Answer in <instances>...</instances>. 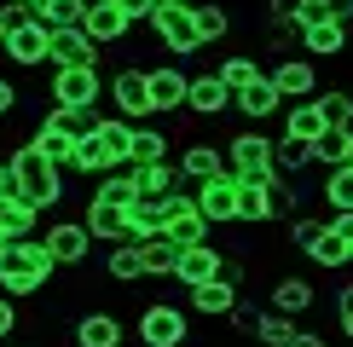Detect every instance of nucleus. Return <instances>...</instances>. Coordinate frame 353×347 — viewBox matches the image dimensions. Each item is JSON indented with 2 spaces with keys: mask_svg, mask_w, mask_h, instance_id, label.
Here are the masks:
<instances>
[{
  "mask_svg": "<svg viewBox=\"0 0 353 347\" xmlns=\"http://www.w3.org/2000/svg\"><path fill=\"white\" fill-rule=\"evenodd\" d=\"M313 162L319 168H347L353 162V134L347 127H325V134L313 139Z\"/></svg>",
  "mask_w": 353,
  "mask_h": 347,
  "instance_id": "28",
  "label": "nucleus"
},
{
  "mask_svg": "<svg viewBox=\"0 0 353 347\" xmlns=\"http://www.w3.org/2000/svg\"><path fill=\"white\" fill-rule=\"evenodd\" d=\"M330 214H353V162L347 168H325V185H319Z\"/></svg>",
  "mask_w": 353,
  "mask_h": 347,
  "instance_id": "30",
  "label": "nucleus"
},
{
  "mask_svg": "<svg viewBox=\"0 0 353 347\" xmlns=\"http://www.w3.org/2000/svg\"><path fill=\"white\" fill-rule=\"evenodd\" d=\"M336 6V23H353V0H330Z\"/></svg>",
  "mask_w": 353,
  "mask_h": 347,
  "instance_id": "51",
  "label": "nucleus"
},
{
  "mask_svg": "<svg viewBox=\"0 0 353 347\" xmlns=\"http://www.w3.org/2000/svg\"><path fill=\"white\" fill-rule=\"evenodd\" d=\"M342 47H347V23L301 29V52H307V58H342Z\"/></svg>",
  "mask_w": 353,
  "mask_h": 347,
  "instance_id": "29",
  "label": "nucleus"
},
{
  "mask_svg": "<svg viewBox=\"0 0 353 347\" xmlns=\"http://www.w3.org/2000/svg\"><path fill=\"white\" fill-rule=\"evenodd\" d=\"M197 6V29H203V47H220V41L232 35V12L220 6V0H191Z\"/></svg>",
  "mask_w": 353,
  "mask_h": 347,
  "instance_id": "33",
  "label": "nucleus"
},
{
  "mask_svg": "<svg viewBox=\"0 0 353 347\" xmlns=\"http://www.w3.org/2000/svg\"><path fill=\"white\" fill-rule=\"evenodd\" d=\"M313 105H319V116H325V127H353V93L347 87H325Z\"/></svg>",
  "mask_w": 353,
  "mask_h": 347,
  "instance_id": "35",
  "label": "nucleus"
},
{
  "mask_svg": "<svg viewBox=\"0 0 353 347\" xmlns=\"http://www.w3.org/2000/svg\"><path fill=\"white\" fill-rule=\"evenodd\" d=\"M52 272H58V260L47 255L41 238H23V243H6V249H0V289H6L12 301L41 295V289L52 284Z\"/></svg>",
  "mask_w": 353,
  "mask_h": 347,
  "instance_id": "2",
  "label": "nucleus"
},
{
  "mask_svg": "<svg viewBox=\"0 0 353 347\" xmlns=\"http://www.w3.org/2000/svg\"><path fill=\"white\" fill-rule=\"evenodd\" d=\"M226 324L238 330V336H255V330H261V307H255V301H238V307L226 313Z\"/></svg>",
  "mask_w": 353,
  "mask_h": 347,
  "instance_id": "42",
  "label": "nucleus"
},
{
  "mask_svg": "<svg viewBox=\"0 0 353 347\" xmlns=\"http://www.w3.org/2000/svg\"><path fill=\"white\" fill-rule=\"evenodd\" d=\"M105 272H110V284H139V278H151V272H145V249H139V243H110V249H105Z\"/></svg>",
  "mask_w": 353,
  "mask_h": 347,
  "instance_id": "26",
  "label": "nucleus"
},
{
  "mask_svg": "<svg viewBox=\"0 0 353 347\" xmlns=\"http://www.w3.org/2000/svg\"><path fill=\"white\" fill-rule=\"evenodd\" d=\"M325 226H330V214H325V220H313V214H301V220H290V243H296V249H313V238H319Z\"/></svg>",
  "mask_w": 353,
  "mask_h": 347,
  "instance_id": "41",
  "label": "nucleus"
},
{
  "mask_svg": "<svg viewBox=\"0 0 353 347\" xmlns=\"http://www.w3.org/2000/svg\"><path fill=\"white\" fill-rule=\"evenodd\" d=\"M134 174H139V202H168L174 191H185L180 162H151V168H134Z\"/></svg>",
  "mask_w": 353,
  "mask_h": 347,
  "instance_id": "23",
  "label": "nucleus"
},
{
  "mask_svg": "<svg viewBox=\"0 0 353 347\" xmlns=\"http://www.w3.org/2000/svg\"><path fill=\"white\" fill-rule=\"evenodd\" d=\"M0 52H6L18 70L47 64V52H52V23H41V12H35V18H23V23H12L6 41H0Z\"/></svg>",
  "mask_w": 353,
  "mask_h": 347,
  "instance_id": "8",
  "label": "nucleus"
},
{
  "mask_svg": "<svg viewBox=\"0 0 353 347\" xmlns=\"http://www.w3.org/2000/svg\"><path fill=\"white\" fill-rule=\"evenodd\" d=\"M191 191H197V209H203L209 226H232L243 214V180L238 174H220V180H209V185H191Z\"/></svg>",
  "mask_w": 353,
  "mask_h": 347,
  "instance_id": "11",
  "label": "nucleus"
},
{
  "mask_svg": "<svg viewBox=\"0 0 353 347\" xmlns=\"http://www.w3.org/2000/svg\"><path fill=\"white\" fill-rule=\"evenodd\" d=\"M139 249H145V272H151V278H174V266H180V243H168V238H145Z\"/></svg>",
  "mask_w": 353,
  "mask_h": 347,
  "instance_id": "36",
  "label": "nucleus"
},
{
  "mask_svg": "<svg viewBox=\"0 0 353 347\" xmlns=\"http://www.w3.org/2000/svg\"><path fill=\"white\" fill-rule=\"evenodd\" d=\"M296 330H301V324H296L290 313H272V307H267V313H261L255 341H261V347H290V336H296Z\"/></svg>",
  "mask_w": 353,
  "mask_h": 347,
  "instance_id": "39",
  "label": "nucleus"
},
{
  "mask_svg": "<svg viewBox=\"0 0 353 347\" xmlns=\"http://www.w3.org/2000/svg\"><path fill=\"white\" fill-rule=\"evenodd\" d=\"M278 214H284L278 185L272 180H243V214H238V220L243 226H267V220H278Z\"/></svg>",
  "mask_w": 353,
  "mask_h": 347,
  "instance_id": "22",
  "label": "nucleus"
},
{
  "mask_svg": "<svg viewBox=\"0 0 353 347\" xmlns=\"http://www.w3.org/2000/svg\"><path fill=\"white\" fill-rule=\"evenodd\" d=\"M87 6H105V0H87Z\"/></svg>",
  "mask_w": 353,
  "mask_h": 347,
  "instance_id": "54",
  "label": "nucleus"
},
{
  "mask_svg": "<svg viewBox=\"0 0 353 347\" xmlns=\"http://www.w3.org/2000/svg\"><path fill=\"white\" fill-rule=\"evenodd\" d=\"M99 58L105 52L87 41V29H52V52H47L52 70H81V64H99Z\"/></svg>",
  "mask_w": 353,
  "mask_h": 347,
  "instance_id": "20",
  "label": "nucleus"
},
{
  "mask_svg": "<svg viewBox=\"0 0 353 347\" xmlns=\"http://www.w3.org/2000/svg\"><path fill=\"white\" fill-rule=\"evenodd\" d=\"M0 249H6V243H0Z\"/></svg>",
  "mask_w": 353,
  "mask_h": 347,
  "instance_id": "57",
  "label": "nucleus"
},
{
  "mask_svg": "<svg viewBox=\"0 0 353 347\" xmlns=\"http://www.w3.org/2000/svg\"><path fill=\"white\" fill-rule=\"evenodd\" d=\"M134 336H139V347H185L191 341V307H180V301H145Z\"/></svg>",
  "mask_w": 353,
  "mask_h": 347,
  "instance_id": "3",
  "label": "nucleus"
},
{
  "mask_svg": "<svg viewBox=\"0 0 353 347\" xmlns=\"http://www.w3.org/2000/svg\"><path fill=\"white\" fill-rule=\"evenodd\" d=\"M87 41H93V47L99 52H105V47H122V41H128V29H134V18H128V12L122 6H116V0H105V6H87Z\"/></svg>",
  "mask_w": 353,
  "mask_h": 347,
  "instance_id": "18",
  "label": "nucleus"
},
{
  "mask_svg": "<svg viewBox=\"0 0 353 347\" xmlns=\"http://www.w3.org/2000/svg\"><path fill=\"white\" fill-rule=\"evenodd\" d=\"M284 134H296V139H319V134H325V116H319L313 98H301V105L284 110Z\"/></svg>",
  "mask_w": 353,
  "mask_h": 347,
  "instance_id": "37",
  "label": "nucleus"
},
{
  "mask_svg": "<svg viewBox=\"0 0 353 347\" xmlns=\"http://www.w3.org/2000/svg\"><path fill=\"white\" fill-rule=\"evenodd\" d=\"M110 105L116 116H128V122H151V76H145V64H122L110 76Z\"/></svg>",
  "mask_w": 353,
  "mask_h": 347,
  "instance_id": "9",
  "label": "nucleus"
},
{
  "mask_svg": "<svg viewBox=\"0 0 353 347\" xmlns=\"http://www.w3.org/2000/svg\"><path fill=\"white\" fill-rule=\"evenodd\" d=\"M157 6H174V0H157Z\"/></svg>",
  "mask_w": 353,
  "mask_h": 347,
  "instance_id": "55",
  "label": "nucleus"
},
{
  "mask_svg": "<svg viewBox=\"0 0 353 347\" xmlns=\"http://www.w3.org/2000/svg\"><path fill=\"white\" fill-rule=\"evenodd\" d=\"M174 162H180L185 185H209V180H220V174H232V168H226V151H220V145H209V139H191Z\"/></svg>",
  "mask_w": 353,
  "mask_h": 347,
  "instance_id": "16",
  "label": "nucleus"
},
{
  "mask_svg": "<svg viewBox=\"0 0 353 347\" xmlns=\"http://www.w3.org/2000/svg\"><path fill=\"white\" fill-rule=\"evenodd\" d=\"M185 110L197 116H220V110H232V87L220 81V70H203V76H191V93H185Z\"/></svg>",
  "mask_w": 353,
  "mask_h": 347,
  "instance_id": "21",
  "label": "nucleus"
},
{
  "mask_svg": "<svg viewBox=\"0 0 353 347\" xmlns=\"http://www.w3.org/2000/svg\"><path fill=\"white\" fill-rule=\"evenodd\" d=\"M151 162H168V134L134 122V168H151Z\"/></svg>",
  "mask_w": 353,
  "mask_h": 347,
  "instance_id": "34",
  "label": "nucleus"
},
{
  "mask_svg": "<svg viewBox=\"0 0 353 347\" xmlns=\"http://www.w3.org/2000/svg\"><path fill=\"white\" fill-rule=\"evenodd\" d=\"M238 284H232V278H209V284H197V289H185V307L191 313H232V307H238Z\"/></svg>",
  "mask_w": 353,
  "mask_h": 347,
  "instance_id": "25",
  "label": "nucleus"
},
{
  "mask_svg": "<svg viewBox=\"0 0 353 347\" xmlns=\"http://www.w3.org/2000/svg\"><path fill=\"white\" fill-rule=\"evenodd\" d=\"M272 87L290 98V105L325 93V87H319V64H313V58H278V64H272Z\"/></svg>",
  "mask_w": 353,
  "mask_h": 347,
  "instance_id": "14",
  "label": "nucleus"
},
{
  "mask_svg": "<svg viewBox=\"0 0 353 347\" xmlns=\"http://www.w3.org/2000/svg\"><path fill=\"white\" fill-rule=\"evenodd\" d=\"M307 255H313V266H336V272H342V266H353V249H347V238H342L336 226H325V231H319Z\"/></svg>",
  "mask_w": 353,
  "mask_h": 347,
  "instance_id": "31",
  "label": "nucleus"
},
{
  "mask_svg": "<svg viewBox=\"0 0 353 347\" xmlns=\"http://www.w3.org/2000/svg\"><path fill=\"white\" fill-rule=\"evenodd\" d=\"M47 93H52V105H64V110H93V105H105L110 76H105L99 64H81V70H52Z\"/></svg>",
  "mask_w": 353,
  "mask_h": 347,
  "instance_id": "4",
  "label": "nucleus"
},
{
  "mask_svg": "<svg viewBox=\"0 0 353 347\" xmlns=\"http://www.w3.org/2000/svg\"><path fill=\"white\" fill-rule=\"evenodd\" d=\"M116 6H122L134 23H151V18H157V0H116Z\"/></svg>",
  "mask_w": 353,
  "mask_h": 347,
  "instance_id": "47",
  "label": "nucleus"
},
{
  "mask_svg": "<svg viewBox=\"0 0 353 347\" xmlns=\"http://www.w3.org/2000/svg\"><path fill=\"white\" fill-rule=\"evenodd\" d=\"M145 76H151V110H157V116H174V110H185L191 76H185L180 64H145Z\"/></svg>",
  "mask_w": 353,
  "mask_h": 347,
  "instance_id": "13",
  "label": "nucleus"
},
{
  "mask_svg": "<svg viewBox=\"0 0 353 347\" xmlns=\"http://www.w3.org/2000/svg\"><path fill=\"white\" fill-rule=\"evenodd\" d=\"M29 6H41V0H29Z\"/></svg>",
  "mask_w": 353,
  "mask_h": 347,
  "instance_id": "56",
  "label": "nucleus"
},
{
  "mask_svg": "<svg viewBox=\"0 0 353 347\" xmlns=\"http://www.w3.org/2000/svg\"><path fill=\"white\" fill-rule=\"evenodd\" d=\"M41 23H52V29H81L87 23V0H41Z\"/></svg>",
  "mask_w": 353,
  "mask_h": 347,
  "instance_id": "38",
  "label": "nucleus"
},
{
  "mask_svg": "<svg viewBox=\"0 0 353 347\" xmlns=\"http://www.w3.org/2000/svg\"><path fill=\"white\" fill-rule=\"evenodd\" d=\"M12 191V168H6V156H0V197Z\"/></svg>",
  "mask_w": 353,
  "mask_h": 347,
  "instance_id": "52",
  "label": "nucleus"
},
{
  "mask_svg": "<svg viewBox=\"0 0 353 347\" xmlns=\"http://www.w3.org/2000/svg\"><path fill=\"white\" fill-rule=\"evenodd\" d=\"M330 226L342 231V238H347V249H353V214H330Z\"/></svg>",
  "mask_w": 353,
  "mask_h": 347,
  "instance_id": "50",
  "label": "nucleus"
},
{
  "mask_svg": "<svg viewBox=\"0 0 353 347\" xmlns=\"http://www.w3.org/2000/svg\"><path fill=\"white\" fill-rule=\"evenodd\" d=\"M301 18V0H267V23L272 29H296Z\"/></svg>",
  "mask_w": 353,
  "mask_h": 347,
  "instance_id": "44",
  "label": "nucleus"
},
{
  "mask_svg": "<svg viewBox=\"0 0 353 347\" xmlns=\"http://www.w3.org/2000/svg\"><path fill=\"white\" fill-rule=\"evenodd\" d=\"M18 324H23V313H18V301H12L6 289H0V341H6V336H18Z\"/></svg>",
  "mask_w": 353,
  "mask_h": 347,
  "instance_id": "46",
  "label": "nucleus"
},
{
  "mask_svg": "<svg viewBox=\"0 0 353 347\" xmlns=\"http://www.w3.org/2000/svg\"><path fill=\"white\" fill-rule=\"evenodd\" d=\"M128 330L116 313H81L76 318V347H122Z\"/></svg>",
  "mask_w": 353,
  "mask_h": 347,
  "instance_id": "24",
  "label": "nucleus"
},
{
  "mask_svg": "<svg viewBox=\"0 0 353 347\" xmlns=\"http://www.w3.org/2000/svg\"><path fill=\"white\" fill-rule=\"evenodd\" d=\"M6 168H12V191H18L23 202H35L41 214L58 209V202H64V191H70V174L58 168L35 139L12 145V151H6Z\"/></svg>",
  "mask_w": 353,
  "mask_h": 347,
  "instance_id": "1",
  "label": "nucleus"
},
{
  "mask_svg": "<svg viewBox=\"0 0 353 347\" xmlns=\"http://www.w3.org/2000/svg\"><path fill=\"white\" fill-rule=\"evenodd\" d=\"M81 220L87 231H93V243H134V209H122V202H105V197H87V209H81Z\"/></svg>",
  "mask_w": 353,
  "mask_h": 347,
  "instance_id": "12",
  "label": "nucleus"
},
{
  "mask_svg": "<svg viewBox=\"0 0 353 347\" xmlns=\"http://www.w3.org/2000/svg\"><path fill=\"white\" fill-rule=\"evenodd\" d=\"M267 76V64H261L255 52H232V58H220V81L232 87V93H243L249 81H261Z\"/></svg>",
  "mask_w": 353,
  "mask_h": 347,
  "instance_id": "32",
  "label": "nucleus"
},
{
  "mask_svg": "<svg viewBox=\"0 0 353 347\" xmlns=\"http://www.w3.org/2000/svg\"><path fill=\"white\" fill-rule=\"evenodd\" d=\"M41 209L35 202H23L18 191H6L0 197V243H23V238H41Z\"/></svg>",
  "mask_w": 353,
  "mask_h": 347,
  "instance_id": "17",
  "label": "nucleus"
},
{
  "mask_svg": "<svg viewBox=\"0 0 353 347\" xmlns=\"http://www.w3.org/2000/svg\"><path fill=\"white\" fill-rule=\"evenodd\" d=\"M290 347H330V341L319 336V330H296V336H290Z\"/></svg>",
  "mask_w": 353,
  "mask_h": 347,
  "instance_id": "49",
  "label": "nucleus"
},
{
  "mask_svg": "<svg viewBox=\"0 0 353 347\" xmlns=\"http://www.w3.org/2000/svg\"><path fill=\"white\" fill-rule=\"evenodd\" d=\"M226 168L238 174V180H267V174L278 168V139L255 134V127L232 134V145H226Z\"/></svg>",
  "mask_w": 353,
  "mask_h": 347,
  "instance_id": "6",
  "label": "nucleus"
},
{
  "mask_svg": "<svg viewBox=\"0 0 353 347\" xmlns=\"http://www.w3.org/2000/svg\"><path fill=\"white\" fill-rule=\"evenodd\" d=\"M151 35L163 41V52H174V58H191V52H203L197 6H191V0H174V6H157V18H151Z\"/></svg>",
  "mask_w": 353,
  "mask_h": 347,
  "instance_id": "5",
  "label": "nucleus"
},
{
  "mask_svg": "<svg viewBox=\"0 0 353 347\" xmlns=\"http://www.w3.org/2000/svg\"><path fill=\"white\" fill-rule=\"evenodd\" d=\"M336 324H342V336L353 341V278L336 289Z\"/></svg>",
  "mask_w": 353,
  "mask_h": 347,
  "instance_id": "45",
  "label": "nucleus"
},
{
  "mask_svg": "<svg viewBox=\"0 0 353 347\" xmlns=\"http://www.w3.org/2000/svg\"><path fill=\"white\" fill-rule=\"evenodd\" d=\"M278 168H284V174H301V168H313V139L278 134Z\"/></svg>",
  "mask_w": 353,
  "mask_h": 347,
  "instance_id": "40",
  "label": "nucleus"
},
{
  "mask_svg": "<svg viewBox=\"0 0 353 347\" xmlns=\"http://www.w3.org/2000/svg\"><path fill=\"white\" fill-rule=\"evenodd\" d=\"M0 41H6V12H0Z\"/></svg>",
  "mask_w": 353,
  "mask_h": 347,
  "instance_id": "53",
  "label": "nucleus"
},
{
  "mask_svg": "<svg viewBox=\"0 0 353 347\" xmlns=\"http://www.w3.org/2000/svg\"><path fill=\"white\" fill-rule=\"evenodd\" d=\"M313 301H319L313 278H278V284H272V313L301 318V313H313Z\"/></svg>",
  "mask_w": 353,
  "mask_h": 347,
  "instance_id": "27",
  "label": "nucleus"
},
{
  "mask_svg": "<svg viewBox=\"0 0 353 347\" xmlns=\"http://www.w3.org/2000/svg\"><path fill=\"white\" fill-rule=\"evenodd\" d=\"M209 278H226V249H214V243H191V249H180V266H174V284L197 289Z\"/></svg>",
  "mask_w": 353,
  "mask_h": 347,
  "instance_id": "15",
  "label": "nucleus"
},
{
  "mask_svg": "<svg viewBox=\"0 0 353 347\" xmlns=\"http://www.w3.org/2000/svg\"><path fill=\"white\" fill-rule=\"evenodd\" d=\"M232 110H238L243 122H272V116L284 110V93L272 87V70H267L261 81H249L243 93H232Z\"/></svg>",
  "mask_w": 353,
  "mask_h": 347,
  "instance_id": "19",
  "label": "nucleus"
},
{
  "mask_svg": "<svg viewBox=\"0 0 353 347\" xmlns=\"http://www.w3.org/2000/svg\"><path fill=\"white\" fill-rule=\"evenodd\" d=\"M319 23H336V6H330V0H301L296 29H319Z\"/></svg>",
  "mask_w": 353,
  "mask_h": 347,
  "instance_id": "43",
  "label": "nucleus"
},
{
  "mask_svg": "<svg viewBox=\"0 0 353 347\" xmlns=\"http://www.w3.org/2000/svg\"><path fill=\"white\" fill-rule=\"evenodd\" d=\"M23 105V93H18V81H6V76H0V116H12V110H18Z\"/></svg>",
  "mask_w": 353,
  "mask_h": 347,
  "instance_id": "48",
  "label": "nucleus"
},
{
  "mask_svg": "<svg viewBox=\"0 0 353 347\" xmlns=\"http://www.w3.org/2000/svg\"><path fill=\"white\" fill-rule=\"evenodd\" d=\"M163 238L168 243H180V249H191V243H209V220H203V209H197V191H174L163 202Z\"/></svg>",
  "mask_w": 353,
  "mask_h": 347,
  "instance_id": "7",
  "label": "nucleus"
},
{
  "mask_svg": "<svg viewBox=\"0 0 353 347\" xmlns=\"http://www.w3.org/2000/svg\"><path fill=\"white\" fill-rule=\"evenodd\" d=\"M41 243H47V255L58 260V266H87V255H93L87 220H47L41 226Z\"/></svg>",
  "mask_w": 353,
  "mask_h": 347,
  "instance_id": "10",
  "label": "nucleus"
}]
</instances>
